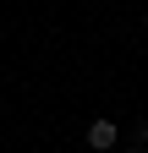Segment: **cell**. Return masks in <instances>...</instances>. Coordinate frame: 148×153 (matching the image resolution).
Instances as JSON below:
<instances>
[{"label":"cell","mask_w":148,"mask_h":153,"mask_svg":"<svg viewBox=\"0 0 148 153\" xmlns=\"http://www.w3.org/2000/svg\"><path fill=\"white\" fill-rule=\"evenodd\" d=\"M137 142H143V148H148V120H143V126H137Z\"/></svg>","instance_id":"2"},{"label":"cell","mask_w":148,"mask_h":153,"mask_svg":"<svg viewBox=\"0 0 148 153\" xmlns=\"http://www.w3.org/2000/svg\"><path fill=\"white\" fill-rule=\"evenodd\" d=\"M82 142L93 148V153H115V142H121V131H115V120H104V115H99V120H93V126L82 131Z\"/></svg>","instance_id":"1"},{"label":"cell","mask_w":148,"mask_h":153,"mask_svg":"<svg viewBox=\"0 0 148 153\" xmlns=\"http://www.w3.org/2000/svg\"><path fill=\"white\" fill-rule=\"evenodd\" d=\"M126 153H143V148H126Z\"/></svg>","instance_id":"3"}]
</instances>
